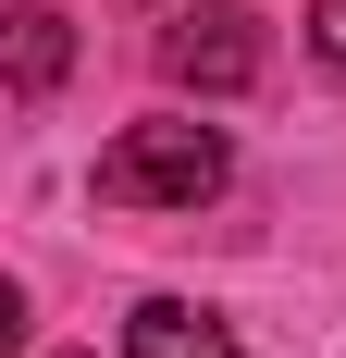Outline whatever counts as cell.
Here are the masks:
<instances>
[{"instance_id": "obj_1", "label": "cell", "mask_w": 346, "mask_h": 358, "mask_svg": "<svg viewBox=\"0 0 346 358\" xmlns=\"http://www.w3.org/2000/svg\"><path fill=\"white\" fill-rule=\"evenodd\" d=\"M223 173H235V148L210 136V124H186V111L124 124L99 148V198L111 210H198V198H223Z\"/></svg>"}, {"instance_id": "obj_7", "label": "cell", "mask_w": 346, "mask_h": 358, "mask_svg": "<svg viewBox=\"0 0 346 358\" xmlns=\"http://www.w3.org/2000/svg\"><path fill=\"white\" fill-rule=\"evenodd\" d=\"M137 13H148V0H137Z\"/></svg>"}, {"instance_id": "obj_3", "label": "cell", "mask_w": 346, "mask_h": 358, "mask_svg": "<svg viewBox=\"0 0 346 358\" xmlns=\"http://www.w3.org/2000/svg\"><path fill=\"white\" fill-rule=\"evenodd\" d=\"M124 358H235V334L210 322V309H186V296H148L137 322H124Z\"/></svg>"}, {"instance_id": "obj_6", "label": "cell", "mask_w": 346, "mask_h": 358, "mask_svg": "<svg viewBox=\"0 0 346 358\" xmlns=\"http://www.w3.org/2000/svg\"><path fill=\"white\" fill-rule=\"evenodd\" d=\"M62 358H87V346H62Z\"/></svg>"}, {"instance_id": "obj_5", "label": "cell", "mask_w": 346, "mask_h": 358, "mask_svg": "<svg viewBox=\"0 0 346 358\" xmlns=\"http://www.w3.org/2000/svg\"><path fill=\"white\" fill-rule=\"evenodd\" d=\"M310 50H321V62L346 74V0H310Z\"/></svg>"}, {"instance_id": "obj_2", "label": "cell", "mask_w": 346, "mask_h": 358, "mask_svg": "<svg viewBox=\"0 0 346 358\" xmlns=\"http://www.w3.org/2000/svg\"><path fill=\"white\" fill-rule=\"evenodd\" d=\"M148 62L173 74V87H198V99H235V87H260V13L247 0H173L161 37H148Z\"/></svg>"}, {"instance_id": "obj_4", "label": "cell", "mask_w": 346, "mask_h": 358, "mask_svg": "<svg viewBox=\"0 0 346 358\" xmlns=\"http://www.w3.org/2000/svg\"><path fill=\"white\" fill-rule=\"evenodd\" d=\"M74 62V25H62V0H25L13 13V99H50Z\"/></svg>"}]
</instances>
